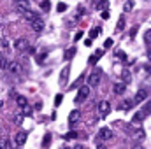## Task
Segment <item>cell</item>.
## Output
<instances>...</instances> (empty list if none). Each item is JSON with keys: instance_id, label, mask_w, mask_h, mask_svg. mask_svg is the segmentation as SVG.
<instances>
[{"instance_id": "obj_1", "label": "cell", "mask_w": 151, "mask_h": 149, "mask_svg": "<svg viewBox=\"0 0 151 149\" xmlns=\"http://www.w3.org/2000/svg\"><path fill=\"white\" fill-rule=\"evenodd\" d=\"M100 79H102V69L97 67V69L90 74V77H88V86H90V88H97V86L100 84Z\"/></svg>"}, {"instance_id": "obj_2", "label": "cell", "mask_w": 151, "mask_h": 149, "mask_svg": "<svg viewBox=\"0 0 151 149\" xmlns=\"http://www.w3.org/2000/svg\"><path fill=\"white\" fill-rule=\"evenodd\" d=\"M114 133L111 128H100L99 132H97V135H95V140L100 144V142H106V140H109V139H113Z\"/></svg>"}, {"instance_id": "obj_3", "label": "cell", "mask_w": 151, "mask_h": 149, "mask_svg": "<svg viewBox=\"0 0 151 149\" xmlns=\"http://www.w3.org/2000/svg\"><path fill=\"white\" fill-rule=\"evenodd\" d=\"M88 97H90V86H79V88H77V95H76L74 104H83Z\"/></svg>"}, {"instance_id": "obj_4", "label": "cell", "mask_w": 151, "mask_h": 149, "mask_svg": "<svg viewBox=\"0 0 151 149\" xmlns=\"http://www.w3.org/2000/svg\"><path fill=\"white\" fill-rule=\"evenodd\" d=\"M16 11H18L19 16H23V18L28 19V21H34V19L39 18L37 14H34V11H30V9H27V7H21V5H16Z\"/></svg>"}, {"instance_id": "obj_5", "label": "cell", "mask_w": 151, "mask_h": 149, "mask_svg": "<svg viewBox=\"0 0 151 149\" xmlns=\"http://www.w3.org/2000/svg\"><path fill=\"white\" fill-rule=\"evenodd\" d=\"M128 135H130L134 140H137V142H141V140L146 139V132H144L142 128H132V132H128Z\"/></svg>"}, {"instance_id": "obj_6", "label": "cell", "mask_w": 151, "mask_h": 149, "mask_svg": "<svg viewBox=\"0 0 151 149\" xmlns=\"http://www.w3.org/2000/svg\"><path fill=\"white\" fill-rule=\"evenodd\" d=\"M146 98H148V90H139L137 93H135V97H134V100H132V104L135 105V104H142V102H146Z\"/></svg>"}, {"instance_id": "obj_7", "label": "cell", "mask_w": 151, "mask_h": 149, "mask_svg": "<svg viewBox=\"0 0 151 149\" xmlns=\"http://www.w3.org/2000/svg\"><path fill=\"white\" fill-rule=\"evenodd\" d=\"M97 111H99V114H100L102 117H106V116L111 112V104H109L107 100H104V102H100V104L97 105Z\"/></svg>"}, {"instance_id": "obj_8", "label": "cell", "mask_w": 151, "mask_h": 149, "mask_svg": "<svg viewBox=\"0 0 151 149\" xmlns=\"http://www.w3.org/2000/svg\"><path fill=\"white\" fill-rule=\"evenodd\" d=\"M5 70H9L12 75H19L21 74V63L19 62H9Z\"/></svg>"}, {"instance_id": "obj_9", "label": "cell", "mask_w": 151, "mask_h": 149, "mask_svg": "<svg viewBox=\"0 0 151 149\" xmlns=\"http://www.w3.org/2000/svg\"><path fill=\"white\" fill-rule=\"evenodd\" d=\"M14 47L18 49V51H21V53H25L28 47H30V44H28V40L25 37H21V39H16V42H14Z\"/></svg>"}, {"instance_id": "obj_10", "label": "cell", "mask_w": 151, "mask_h": 149, "mask_svg": "<svg viewBox=\"0 0 151 149\" xmlns=\"http://www.w3.org/2000/svg\"><path fill=\"white\" fill-rule=\"evenodd\" d=\"M27 132H18L16 135H14V144L18 146V148H21V146H25V142H27Z\"/></svg>"}, {"instance_id": "obj_11", "label": "cell", "mask_w": 151, "mask_h": 149, "mask_svg": "<svg viewBox=\"0 0 151 149\" xmlns=\"http://www.w3.org/2000/svg\"><path fill=\"white\" fill-rule=\"evenodd\" d=\"M30 25H32V30H34L35 34H40V32L44 30V19H40V18L34 19V21H30Z\"/></svg>"}, {"instance_id": "obj_12", "label": "cell", "mask_w": 151, "mask_h": 149, "mask_svg": "<svg viewBox=\"0 0 151 149\" xmlns=\"http://www.w3.org/2000/svg\"><path fill=\"white\" fill-rule=\"evenodd\" d=\"M125 88H127V84H123V82H116V84L113 86L114 95H123V93H125Z\"/></svg>"}, {"instance_id": "obj_13", "label": "cell", "mask_w": 151, "mask_h": 149, "mask_svg": "<svg viewBox=\"0 0 151 149\" xmlns=\"http://www.w3.org/2000/svg\"><path fill=\"white\" fill-rule=\"evenodd\" d=\"M69 70H70V67H69V65L62 70V75H60V84H62V86H65V84H67V79H69Z\"/></svg>"}, {"instance_id": "obj_14", "label": "cell", "mask_w": 151, "mask_h": 149, "mask_svg": "<svg viewBox=\"0 0 151 149\" xmlns=\"http://www.w3.org/2000/svg\"><path fill=\"white\" fill-rule=\"evenodd\" d=\"M79 116H81V112L77 111V109H74V111H72L70 114H69V125H70V126H72V125H74L76 121L79 119Z\"/></svg>"}, {"instance_id": "obj_15", "label": "cell", "mask_w": 151, "mask_h": 149, "mask_svg": "<svg viewBox=\"0 0 151 149\" xmlns=\"http://www.w3.org/2000/svg\"><path fill=\"white\" fill-rule=\"evenodd\" d=\"M107 7H109V0H97V5H95L97 11H107Z\"/></svg>"}, {"instance_id": "obj_16", "label": "cell", "mask_w": 151, "mask_h": 149, "mask_svg": "<svg viewBox=\"0 0 151 149\" xmlns=\"http://www.w3.org/2000/svg\"><path fill=\"white\" fill-rule=\"evenodd\" d=\"M102 54H104V51H102V49H99V51H97V53H95V54H91V56H90V58H88V62H90V63H91V65H95V63H97V62H99V58H100V56H102Z\"/></svg>"}, {"instance_id": "obj_17", "label": "cell", "mask_w": 151, "mask_h": 149, "mask_svg": "<svg viewBox=\"0 0 151 149\" xmlns=\"http://www.w3.org/2000/svg\"><path fill=\"white\" fill-rule=\"evenodd\" d=\"M121 79H123V84H128L130 81H132V75L128 72V69H123V72H121Z\"/></svg>"}, {"instance_id": "obj_18", "label": "cell", "mask_w": 151, "mask_h": 149, "mask_svg": "<svg viewBox=\"0 0 151 149\" xmlns=\"http://www.w3.org/2000/svg\"><path fill=\"white\" fill-rule=\"evenodd\" d=\"M74 54H76V47H70V49H67V51H65V54H63V58H65L67 62H70V60L74 58Z\"/></svg>"}, {"instance_id": "obj_19", "label": "cell", "mask_w": 151, "mask_h": 149, "mask_svg": "<svg viewBox=\"0 0 151 149\" xmlns=\"http://www.w3.org/2000/svg\"><path fill=\"white\" fill-rule=\"evenodd\" d=\"M34 112V109H32V105H21V116H30Z\"/></svg>"}, {"instance_id": "obj_20", "label": "cell", "mask_w": 151, "mask_h": 149, "mask_svg": "<svg viewBox=\"0 0 151 149\" xmlns=\"http://www.w3.org/2000/svg\"><path fill=\"white\" fill-rule=\"evenodd\" d=\"M141 114H142V116H150L151 114V100H148V102L144 104V107H142Z\"/></svg>"}, {"instance_id": "obj_21", "label": "cell", "mask_w": 151, "mask_h": 149, "mask_svg": "<svg viewBox=\"0 0 151 149\" xmlns=\"http://www.w3.org/2000/svg\"><path fill=\"white\" fill-rule=\"evenodd\" d=\"M134 5H135V4H134V0H127V2H125V5H123V11H125V12H130V11L134 9Z\"/></svg>"}, {"instance_id": "obj_22", "label": "cell", "mask_w": 151, "mask_h": 149, "mask_svg": "<svg viewBox=\"0 0 151 149\" xmlns=\"http://www.w3.org/2000/svg\"><path fill=\"white\" fill-rule=\"evenodd\" d=\"M49 144H51V133H46L42 139V148H49Z\"/></svg>"}, {"instance_id": "obj_23", "label": "cell", "mask_w": 151, "mask_h": 149, "mask_svg": "<svg viewBox=\"0 0 151 149\" xmlns=\"http://www.w3.org/2000/svg\"><path fill=\"white\" fill-rule=\"evenodd\" d=\"M40 9L49 12V9H51V2H49V0H42V2H40Z\"/></svg>"}, {"instance_id": "obj_24", "label": "cell", "mask_w": 151, "mask_h": 149, "mask_svg": "<svg viewBox=\"0 0 151 149\" xmlns=\"http://www.w3.org/2000/svg\"><path fill=\"white\" fill-rule=\"evenodd\" d=\"M142 119H144V117H142V114H141V112H135V114H134V117H132V121H134V123H137V125H141V123H142Z\"/></svg>"}, {"instance_id": "obj_25", "label": "cell", "mask_w": 151, "mask_h": 149, "mask_svg": "<svg viewBox=\"0 0 151 149\" xmlns=\"http://www.w3.org/2000/svg\"><path fill=\"white\" fill-rule=\"evenodd\" d=\"M100 32H102V30H100V27L93 28V30L90 32V39H91V40H93V39H97V37H99V34H100Z\"/></svg>"}, {"instance_id": "obj_26", "label": "cell", "mask_w": 151, "mask_h": 149, "mask_svg": "<svg viewBox=\"0 0 151 149\" xmlns=\"http://www.w3.org/2000/svg\"><path fill=\"white\" fill-rule=\"evenodd\" d=\"M16 104H18L19 107H21V105H27V98H25L23 95H18V97H16Z\"/></svg>"}, {"instance_id": "obj_27", "label": "cell", "mask_w": 151, "mask_h": 149, "mask_svg": "<svg viewBox=\"0 0 151 149\" xmlns=\"http://www.w3.org/2000/svg\"><path fill=\"white\" fill-rule=\"evenodd\" d=\"M7 144H9L7 137H5V135H2V137H0V149H7Z\"/></svg>"}, {"instance_id": "obj_28", "label": "cell", "mask_w": 151, "mask_h": 149, "mask_svg": "<svg viewBox=\"0 0 151 149\" xmlns=\"http://www.w3.org/2000/svg\"><path fill=\"white\" fill-rule=\"evenodd\" d=\"M7 63H9V62H7V60H5V56L0 53V69H2V70H4V69H7Z\"/></svg>"}, {"instance_id": "obj_29", "label": "cell", "mask_w": 151, "mask_h": 149, "mask_svg": "<svg viewBox=\"0 0 151 149\" xmlns=\"http://www.w3.org/2000/svg\"><path fill=\"white\" fill-rule=\"evenodd\" d=\"M56 11H58V12H65V11H67V4H65V2H60V4L56 5Z\"/></svg>"}, {"instance_id": "obj_30", "label": "cell", "mask_w": 151, "mask_h": 149, "mask_svg": "<svg viewBox=\"0 0 151 149\" xmlns=\"http://www.w3.org/2000/svg\"><path fill=\"white\" fill-rule=\"evenodd\" d=\"M125 28V18L121 16L119 19H118V25H116V30H123Z\"/></svg>"}, {"instance_id": "obj_31", "label": "cell", "mask_w": 151, "mask_h": 149, "mask_svg": "<svg viewBox=\"0 0 151 149\" xmlns=\"http://www.w3.org/2000/svg\"><path fill=\"white\" fill-rule=\"evenodd\" d=\"M116 56H119V58H121V60H123V62H125V63H127V65H128V63H130V62H128V58H127V54H125V53H123V51H118V53H116Z\"/></svg>"}, {"instance_id": "obj_32", "label": "cell", "mask_w": 151, "mask_h": 149, "mask_svg": "<svg viewBox=\"0 0 151 149\" xmlns=\"http://www.w3.org/2000/svg\"><path fill=\"white\" fill-rule=\"evenodd\" d=\"M62 102H63V97H62V93H58V95L55 97V105L58 107V105H62Z\"/></svg>"}, {"instance_id": "obj_33", "label": "cell", "mask_w": 151, "mask_h": 149, "mask_svg": "<svg viewBox=\"0 0 151 149\" xmlns=\"http://www.w3.org/2000/svg\"><path fill=\"white\" fill-rule=\"evenodd\" d=\"M144 42L146 44H151V28L146 30V34H144Z\"/></svg>"}, {"instance_id": "obj_34", "label": "cell", "mask_w": 151, "mask_h": 149, "mask_svg": "<svg viewBox=\"0 0 151 149\" xmlns=\"http://www.w3.org/2000/svg\"><path fill=\"white\" fill-rule=\"evenodd\" d=\"M132 105H134V104H132V100H125V102H123V105H121V109H125V111H127V109H130Z\"/></svg>"}, {"instance_id": "obj_35", "label": "cell", "mask_w": 151, "mask_h": 149, "mask_svg": "<svg viewBox=\"0 0 151 149\" xmlns=\"http://www.w3.org/2000/svg\"><path fill=\"white\" fill-rule=\"evenodd\" d=\"M83 79H84V77L81 75V77H79V79H77V81H76V82H74V84H72V90H77V88H79V84L83 82Z\"/></svg>"}, {"instance_id": "obj_36", "label": "cell", "mask_w": 151, "mask_h": 149, "mask_svg": "<svg viewBox=\"0 0 151 149\" xmlns=\"http://www.w3.org/2000/svg\"><path fill=\"white\" fill-rule=\"evenodd\" d=\"M83 35H84V32H81V30H79V32H76L74 40H81V39H83Z\"/></svg>"}, {"instance_id": "obj_37", "label": "cell", "mask_w": 151, "mask_h": 149, "mask_svg": "<svg viewBox=\"0 0 151 149\" xmlns=\"http://www.w3.org/2000/svg\"><path fill=\"white\" fill-rule=\"evenodd\" d=\"M76 137H77V133H76V132H70V133H67V135H65V139H67V140H69V139H76Z\"/></svg>"}, {"instance_id": "obj_38", "label": "cell", "mask_w": 151, "mask_h": 149, "mask_svg": "<svg viewBox=\"0 0 151 149\" xmlns=\"http://www.w3.org/2000/svg\"><path fill=\"white\" fill-rule=\"evenodd\" d=\"M135 32H137V27H134V28L130 30V39H135Z\"/></svg>"}, {"instance_id": "obj_39", "label": "cell", "mask_w": 151, "mask_h": 149, "mask_svg": "<svg viewBox=\"0 0 151 149\" xmlns=\"http://www.w3.org/2000/svg\"><path fill=\"white\" fill-rule=\"evenodd\" d=\"M104 46H106V47H111V46H113V39H107V40L104 42Z\"/></svg>"}, {"instance_id": "obj_40", "label": "cell", "mask_w": 151, "mask_h": 149, "mask_svg": "<svg viewBox=\"0 0 151 149\" xmlns=\"http://www.w3.org/2000/svg\"><path fill=\"white\" fill-rule=\"evenodd\" d=\"M144 72H146L148 75L151 74V65H144Z\"/></svg>"}, {"instance_id": "obj_41", "label": "cell", "mask_w": 151, "mask_h": 149, "mask_svg": "<svg viewBox=\"0 0 151 149\" xmlns=\"http://www.w3.org/2000/svg\"><path fill=\"white\" fill-rule=\"evenodd\" d=\"M109 18V12L107 11H102V19H107Z\"/></svg>"}, {"instance_id": "obj_42", "label": "cell", "mask_w": 151, "mask_h": 149, "mask_svg": "<svg viewBox=\"0 0 151 149\" xmlns=\"http://www.w3.org/2000/svg\"><path fill=\"white\" fill-rule=\"evenodd\" d=\"M14 121H16V123H21V121H23V116H21V114H19V116H16V119H14Z\"/></svg>"}, {"instance_id": "obj_43", "label": "cell", "mask_w": 151, "mask_h": 149, "mask_svg": "<svg viewBox=\"0 0 151 149\" xmlns=\"http://www.w3.org/2000/svg\"><path fill=\"white\" fill-rule=\"evenodd\" d=\"M35 109H37V111L42 109V102H37V104H35Z\"/></svg>"}, {"instance_id": "obj_44", "label": "cell", "mask_w": 151, "mask_h": 149, "mask_svg": "<svg viewBox=\"0 0 151 149\" xmlns=\"http://www.w3.org/2000/svg\"><path fill=\"white\" fill-rule=\"evenodd\" d=\"M84 44H86V46H91V44H93V40H91V39H86V40H84Z\"/></svg>"}, {"instance_id": "obj_45", "label": "cell", "mask_w": 151, "mask_h": 149, "mask_svg": "<svg viewBox=\"0 0 151 149\" xmlns=\"http://www.w3.org/2000/svg\"><path fill=\"white\" fill-rule=\"evenodd\" d=\"M97 149H107V148H106V146H104V144H102V142H100V144H99V146H97Z\"/></svg>"}, {"instance_id": "obj_46", "label": "cell", "mask_w": 151, "mask_h": 149, "mask_svg": "<svg viewBox=\"0 0 151 149\" xmlns=\"http://www.w3.org/2000/svg\"><path fill=\"white\" fill-rule=\"evenodd\" d=\"M148 58H150V62H151V49H148Z\"/></svg>"}, {"instance_id": "obj_47", "label": "cell", "mask_w": 151, "mask_h": 149, "mask_svg": "<svg viewBox=\"0 0 151 149\" xmlns=\"http://www.w3.org/2000/svg\"><path fill=\"white\" fill-rule=\"evenodd\" d=\"M72 149H84V148H83V146H74Z\"/></svg>"}, {"instance_id": "obj_48", "label": "cell", "mask_w": 151, "mask_h": 149, "mask_svg": "<svg viewBox=\"0 0 151 149\" xmlns=\"http://www.w3.org/2000/svg\"><path fill=\"white\" fill-rule=\"evenodd\" d=\"M2 135H4V133H2V126H0V137H2Z\"/></svg>"}, {"instance_id": "obj_49", "label": "cell", "mask_w": 151, "mask_h": 149, "mask_svg": "<svg viewBox=\"0 0 151 149\" xmlns=\"http://www.w3.org/2000/svg\"><path fill=\"white\" fill-rule=\"evenodd\" d=\"M135 149H144V148H141V146H137V148H135Z\"/></svg>"}, {"instance_id": "obj_50", "label": "cell", "mask_w": 151, "mask_h": 149, "mask_svg": "<svg viewBox=\"0 0 151 149\" xmlns=\"http://www.w3.org/2000/svg\"><path fill=\"white\" fill-rule=\"evenodd\" d=\"M14 2H16V4H18V2H19V0H14Z\"/></svg>"}, {"instance_id": "obj_51", "label": "cell", "mask_w": 151, "mask_h": 149, "mask_svg": "<svg viewBox=\"0 0 151 149\" xmlns=\"http://www.w3.org/2000/svg\"><path fill=\"white\" fill-rule=\"evenodd\" d=\"M0 104H2V102H0Z\"/></svg>"}]
</instances>
